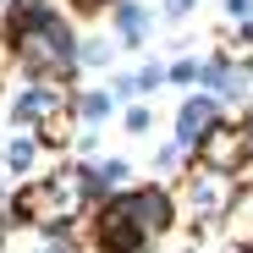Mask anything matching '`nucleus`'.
I'll use <instances>...</instances> for the list:
<instances>
[{
    "label": "nucleus",
    "instance_id": "nucleus-1",
    "mask_svg": "<svg viewBox=\"0 0 253 253\" xmlns=\"http://www.w3.org/2000/svg\"><path fill=\"white\" fill-rule=\"evenodd\" d=\"M88 182H83V165H61V171H44L39 182H28L17 198H11V215L22 226H39V231H77L83 215H88Z\"/></svg>",
    "mask_w": 253,
    "mask_h": 253
},
{
    "label": "nucleus",
    "instance_id": "nucleus-2",
    "mask_svg": "<svg viewBox=\"0 0 253 253\" xmlns=\"http://www.w3.org/2000/svg\"><path fill=\"white\" fill-rule=\"evenodd\" d=\"M171 198H176V215L198 220L204 231H220L226 209L237 198V176L231 171H215V165H193V171L182 176V193H171Z\"/></svg>",
    "mask_w": 253,
    "mask_h": 253
},
{
    "label": "nucleus",
    "instance_id": "nucleus-3",
    "mask_svg": "<svg viewBox=\"0 0 253 253\" xmlns=\"http://www.w3.org/2000/svg\"><path fill=\"white\" fill-rule=\"evenodd\" d=\"M253 154V132L248 126H237V121H209L204 132H198V143H193V160L198 165H215V171H237V165Z\"/></svg>",
    "mask_w": 253,
    "mask_h": 253
},
{
    "label": "nucleus",
    "instance_id": "nucleus-4",
    "mask_svg": "<svg viewBox=\"0 0 253 253\" xmlns=\"http://www.w3.org/2000/svg\"><path fill=\"white\" fill-rule=\"evenodd\" d=\"M248 66L242 61H226V55H215V61H204L198 66V88L204 94H215V99H226V105H237L242 94H248Z\"/></svg>",
    "mask_w": 253,
    "mask_h": 253
},
{
    "label": "nucleus",
    "instance_id": "nucleus-5",
    "mask_svg": "<svg viewBox=\"0 0 253 253\" xmlns=\"http://www.w3.org/2000/svg\"><path fill=\"white\" fill-rule=\"evenodd\" d=\"M215 116H220V99H215V94H187V99H182V110H176V143H182V149H193V143H198V132H204Z\"/></svg>",
    "mask_w": 253,
    "mask_h": 253
},
{
    "label": "nucleus",
    "instance_id": "nucleus-6",
    "mask_svg": "<svg viewBox=\"0 0 253 253\" xmlns=\"http://www.w3.org/2000/svg\"><path fill=\"white\" fill-rule=\"evenodd\" d=\"M39 154H44V143H39L28 126H22V132H11L6 143H0V171H6V176H33Z\"/></svg>",
    "mask_w": 253,
    "mask_h": 253
},
{
    "label": "nucleus",
    "instance_id": "nucleus-7",
    "mask_svg": "<svg viewBox=\"0 0 253 253\" xmlns=\"http://www.w3.org/2000/svg\"><path fill=\"white\" fill-rule=\"evenodd\" d=\"M83 182H88V198H110L121 187H132V165L126 160H99V165H83Z\"/></svg>",
    "mask_w": 253,
    "mask_h": 253
},
{
    "label": "nucleus",
    "instance_id": "nucleus-8",
    "mask_svg": "<svg viewBox=\"0 0 253 253\" xmlns=\"http://www.w3.org/2000/svg\"><path fill=\"white\" fill-rule=\"evenodd\" d=\"M116 33H121V44L126 50H138V44H149V28H154V17L138 6V0H116Z\"/></svg>",
    "mask_w": 253,
    "mask_h": 253
},
{
    "label": "nucleus",
    "instance_id": "nucleus-9",
    "mask_svg": "<svg viewBox=\"0 0 253 253\" xmlns=\"http://www.w3.org/2000/svg\"><path fill=\"white\" fill-rule=\"evenodd\" d=\"M110 110H116L110 94H72V121H77V126H99Z\"/></svg>",
    "mask_w": 253,
    "mask_h": 253
},
{
    "label": "nucleus",
    "instance_id": "nucleus-10",
    "mask_svg": "<svg viewBox=\"0 0 253 253\" xmlns=\"http://www.w3.org/2000/svg\"><path fill=\"white\" fill-rule=\"evenodd\" d=\"M110 61H116V44H105V39L77 44V66H110Z\"/></svg>",
    "mask_w": 253,
    "mask_h": 253
},
{
    "label": "nucleus",
    "instance_id": "nucleus-11",
    "mask_svg": "<svg viewBox=\"0 0 253 253\" xmlns=\"http://www.w3.org/2000/svg\"><path fill=\"white\" fill-rule=\"evenodd\" d=\"M165 83H176V88H193V83H198V61H171V66H165Z\"/></svg>",
    "mask_w": 253,
    "mask_h": 253
},
{
    "label": "nucleus",
    "instance_id": "nucleus-12",
    "mask_svg": "<svg viewBox=\"0 0 253 253\" xmlns=\"http://www.w3.org/2000/svg\"><path fill=\"white\" fill-rule=\"evenodd\" d=\"M132 88H138V94H154V88H165V66H143V72H132Z\"/></svg>",
    "mask_w": 253,
    "mask_h": 253
},
{
    "label": "nucleus",
    "instance_id": "nucleus-13",
    "mask_svg": "<svg viewBox=\"0 0 253 253\" xmlns=\"http://www.w3.org/2000/svg\"><path fill=\"white\" fill-rule=\"evenodd\" d=\"M187 160H193V149H182V143H171V149H160V171L171 176L176 165H187Z\"/></svg>",
    "mask_w": 253,
    "mask_h": 253
},
{
    "label": "nucleus",
    "instance_id": "nucleus-14",
    "mask_svg": "<svg viewBox=\"0 0 253 253\" xmlns=\"http://www.w3.org/2000/svg\"><path fill=\"white\" fill-rule=\"evenodd\" d=\"M149 126H154V116H149L143 105H132V110H126V132H132V138H143Z\"/></svg>",
    "mask_w": 253,
    "mask_h": 253
},
{
    "label": "nucleus",
    "instance_id": "nucleus-15",
    "mask_svg": "<svg viewBox=\"0 0 253 253\" xmlns=\"http://www.w3.org/2000/svg\"><path fill=\"white\" fill-rule=\"evenodd\" d=\"M193 6H198V0H165V17H171V22H182Z\"/></svg>",
    "mask_w": 253,
    "mask_h": 253
},
{
    "label": "nucleus",
    "instance_id": "nucleus-16",
    "mask_svg": "<svg viewBox=\"0 0 253 253\" xmlns=\"http://www.w3.org/2000/svg\"><path fill=\"white\" fill-rule=\"evenodd\" d=\"M226 17H237V22L253 17V0H226Z\"/></svg>",
    "mask_w": 253,
    "mask_h": 253
},
{
    "label": "nucleus",
    "instance_id": "nucleus-17",
    "mask_svg": "<svg viewBox=\"0 0 253 253\" xmlns=\"http://www.w3.org/2000/svg\"><path fill=\"white\" fill-rule=\"evenodd\" d=\"M77 11H99V6H116V0H72Z\"/></svg>",
    "mask_w": 253,
    "mask_h": 253
},
{
    "label": "nucleus",
    "instance_id": "nucleus-18",
    "mask_svg": "<svg viewBox=\"0 0 253 253\" xmlns=\"http://www.w3.org/2000/svg\"><path fill=\"white\" fill-rule=\"evenodd\" d=\"M242 44H253V17H242Z\"/></svg>",
    "mask_w": 253,
    "mask_h": 253
},
{
    "label": "nucleus",
    "instance_id": "nucleus-19",
    "mask_svg": "<svg viewBox=\"0 0 253 253\" xmlns=\"http://www.w3.org/2000/svg\"><path fill=\"white\" fill-rule=\"evenodd\" d=\"M11 6H17V0H0V22H6V17H11Z\"/></svg>",
    "mask_w": 253,
    "mask_h": 253
}]
</instances>
